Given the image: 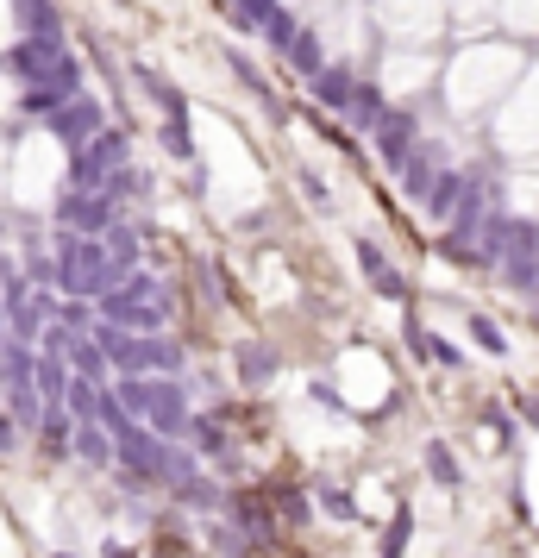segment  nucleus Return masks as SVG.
<instances>
[{"label": "nucleus", "mask_w": 539, "mask_h": 558, "mask_svg": "<svg viewBox=\"0 0 539 558\" xmlns=\"http://www.w3.org/2000/svg\"><path fill=\"white\" fill-rule=\"evenodd\" d=\"M232 364H239V383H245V389H264L276 370H283V358H276V345H270V339H239Z\"/></svg>", "instance_id": "6e6552de"}, {"label": "nucleus", "mask_w": 539, "mask_h": 558, "mask_svg": "<svg viewBox=\"0 0 539 558\" xmlns=\"http://www.w3.org/2000/svg\"><path fill=\"white\" fill-rule=\"evenodd\" d=\"M483 427L496 433V446H514V421H508V408H483Z\"/></svg>", "instance_id": "c9c22d12"}, {"label": "nucleus", "mask_w": 539, "mask_h": 558, "mask_svg": "<svg viewBox=\"0 0 539 558\" xmlns=\"http://www.w3.org/2000/svg\"><path fill=\"white\" fill-rule=\"evenodd\" d=\"M232 521H239L245 527V540H257V546H264L270 540V508H264V496H232Z\"/></svg>", "instance_id": "412c9836"}, {"label": "nucleus", "mask_w": 539, "mask_h": 558, "mask_svg": "<svg viewBox=\"0 0 539 558\" xmlns=\"http://www.w3.org/2000/svg\"><path fill=\"white\" fill-rule=\"evenodd\" d=\"M395 176H402V195H408V201H427V189H433L439 164H433V151H408V164L395 170Z\"/></svg>", "instance_id": "6ab92c4d"}, {"label": "nucleus", "mask_w": 539, "mask_h": 558, "mask_svg": "<svg viewBox=\"0 0 539 558\" xmlns=\"http://www.w3.org/2000/svg\"><path fill=\"white\" fill-rule=\"evenodd\" d=\"M182 433H189L195 452H207V458H226V446H232V439H226V421H214V414H189V427H182Z\"/></svg>", "instance_id": "4be33fe9"}, {"label": "nucleus", "mask_w": 539, "mask_h": 558, "mask_svg": "<svg viewBox=\"0 0 539 558\" xmlns=\"http://www.w3.org/2000/svg\"><path fill=\"white\" fill-rule=\"evenodd\" d=\"M107 558H138L132 546H120V540H107Z\"/></svg>", "instance_id": "37998d69"}, {"label": "nucleus", "mask_w": 539, "mask_h": 558, "mask_svg": "<svg viewBox=\"0 0 539 558\" xmlns=\"http://www.w3.org/2000/svg\"><path fill=\"white\" fill-rule=\"evenodd\" d=\"M163 446H170V439H157L145 421L113 427V458L132 471V483H163Z\"/></svg>", "instance_id": "f03ea898"}, {"label": "nucleus", "mask_w": 539, "mask_h": 558, "mask_svg": "<svg viewBox=\"0 0 539 558\" xmlns=\"http://www.w3.org/2000/svg\"><path fill=\"white\" fill-rule=\"evenodd\" d=\"M101 239H107V258L120 264V270H138V232L132 226H107Z\"/></svg>", "instance_id": "c85d7f7f"}, {"label": "nucleus", "mask_w": 539, "mask_h": 558, "mask_svg": "<svg viewBox=\"0 0 539 558\" xmlns=\"http://www.w3.org/2000/svg\"><path fill=\"white\" fill-rule=\"evenodd\" d=\"M32 389H38V402H44V408H63L69 358H63V352H38V364H32Z\"/></svg>", "instance_id": "9b49d317"}, {"label": "nucleus", "mask_w": 539, "mask_h": 558, "mask_svg": "<svg viewBox=\"0 0 539 558\" xmlns=\"http://www.w3.org/2000/svg\"><path fill=\"white\" fill-rule=\"evenodd\" d=\"M163 145H170V157H182V164H195V138H189V113H170V120H163Z\"/></svg>", "instance_id": "c756f323"}, {"label": "nucleus", "mask_w": 539, "mask_h": 558, "mask_svg": "<svg viewBox=\"0 0 539 558\" xmlns=\"http://www.w3.org/2000/svg\"><path fill=\"white\" fill-rule=\"evenodd\" d=\"M301 189H308V201H314V207H333V195H326V182H320L314 170H301Z\"/></svg>", "instance_id": "58836bf2"}, {"label": "nucleus", "mask_w": 539, "mask_h": 558, "mask_svg": "<svg viewBox=\"0 0 539 558\" xmlns=\"http://www.w3.org/2000/svg\"><path fill=\"white\" fill-rule=\"evenodd\" d=\"M308 82H314V101H320V107H333V113H345L351 95H358V76H351V69H333V63H326L320 76H308Z\"/></svg>", "instance_id": "ddd939ff"}, {"label": "nucleus", "mask_w": 539, "mask_h": 558, "mask_svg": "<svg viewBox=\"0 0 539 558\" xmlns=\"http://www.w3.org/2000/svg\"><path fill=\"white\" fill-rule=\"evenodd\" d=\"M214 546H220V552H226V558H251V552H245V546H239V533H226V527H220V533H214Z\"/></svg>", "instance_id": "a19ab883"}, {"label": "nucleus", "mask_w": 539, "mask_h": 558, "mask_svg": "<svg viewBox=\"0 0 539 558\" xmlns=\"http://www.w3.org/2000/svg\"><path fill=\"white\" fill-rule=\"evenodd\" d=\"M0 345H7V308H0Z\"/></svg>", "instance_id": "c03bdc74"}, {"label": "nucleus", "mask_w": 539, "mask_h": 558, "mask_svg": "<svg viewBox=\"0 0 539 558\" xmlns=\"http://www.w3.org/2000/svg\"><path fill=\"white\" fill-rule=\"evenodd\" d=\"M101 126H107V113H101V101H88V95H69V101L51 113V132L63 138L69 151H76V145H88V138H95Z\"/></svg>", "instance_id": "423d86ee"}, {"label": "nucleus", "mask_w": 539, "mask_h": 558, "mask_svg": "<svg viewBox=\"0 0 539 558\" xmlns=\"http://www.w3.org/2000/svg\"><path fill=\"white\" fill-rule=\"evenodd\" d=\"M176 502H182V508H201V515H207V508H220V483L195 471V477L176 483Z\"/></svg>", "instance_id": "a878e982"}, {"label": "nucleus", "mask_w": 539, "mask_h": 558, "mask_svg": "<svg viewBox=\"0 0 539 558\" xmlns=\"http://www.w3.org/2000/svg\"><path fill=\"white\" fill-rule=\"evenodd\" d=\"M69 452L82 464H113V433L101 421H76V439H69Z\"/></svg>", "instance_id": "2eb2a0df"}, {"label": "nucleus", "mask_w": 539, "mask_h": 558, "mask_svg": "<svg viewBox=\"0 0 539 558\" xmlns=\"http://www.w3.org/2000/svg\"><path fill=\"white\" fill-rule=\"evenodd\" d=\"M508 239H514V220H508V214H496V207H483L471 258H477V264H502V251H508Z\"/></svg>", "instance_id": "9d476101"}, {"label": "nucleus", "mask_w": 539, "mask_h": 558, "mask_svg": "<svg viewBox=\"0 0 539 558\" xmlns=\"http://www.w3.org/2000/svg\"><path fill=\"white\" fill-rule=\"evenodd\" d=\"M226 7H232V19H239L245 32H264V19L276 13V0H226Z\"/></svg>", "instance_id": "473e14b6"}, {"label": "nucleus", "mask_w": 539, "mask_h": 558, "mask_svg": "<svg viewBox=\"0 0 539 558\" xmlns=\"http://www.w3.org/2000/svg\"><path fill=\"white\" fill-rule=\"evenodd\" d=\"M138 370L176 377V370H182V345H176V339H145V333H138Z\"/></svg>", "instance_id": "dca6fc26"}, {"label": "nucleus", "mask_w": 539, "mask_h": 558, "mask_svg": "<svg viewBox=\"0 0 539 558\" xmlns=\"http://www.w3.org/2000/svg\"><path fill=\"white\" fill-rule=\"evenodd\" d=\"M38 433H44V452L63 458V452H69V439H76V421H69V408H44Z\"/></svg>", "instance_id": "b1692460"}, {"label": "nucleus", "mask_w": 539, "mask_h": 558, "mask_svg": "<svg viewBox=\"0 0 539 558\" xmlns=\"http://www.w3.org/2000/svg\"><path fill=\"white\" fill-rule=\"evenodd\" d=\"M113 402H120L132 421H145V408H151V377H120V383H113Z\"/></svg>", "instance_id": "cd10ccee"}, {"label": "nucleus", "mask_w": 539, "mask_h": 558, "mask_svg": "<svg viewBox=\"0 0 539 558\" xmlns=\"http://www.w3.org/2000/svg\"><path fill=\"white\" fill-rule=\"evenodd\" d=\"M351 251H358V270L370 276V283H377V276L389 270V258H383V245H377V239H358V245H351Z\"/></svg>", "instance_id": "f704fd0d"}, {"label": "nucleus", "mask_w": 539, "mask_h": 558, "mask_svg": "<svg viewBox=\"0 0 539 558\" xmlns=\"http://www.w3.org/2000/svg\"><path fill=\"white\" fill-rule=\"evenodd\" d=\"M51 558H76V552H51Z\"/></svg>", "instance_id": "a18cd8bd"}, {"label": "nucleus", "mask_w": 539, "mask_h": 558, "mask_svg": "<svg viewBox=\"0 0 539 558\" xmlns=\"http://www.w3.org/2000/svg\"><path fill=\"white\" fill-rule=\"evenodd\" d=\"M320 508H326V515H333V521H351V515H358L345 490H320Z\"/></svg>", "instance_id": "4c0bfd02"}, {"label": "nucleus", "mask_w": 539, "mask_h": 558, "mask_svg": "<svg viewBox=\"0 0 539 558\" xmlns=\"http://www.w3.org/2000/svg\"><path fill=\"white\" fill-rule=\"evenodd\" d=\"M120 276L126 270L107 258L101 232H69L63 226V239H57V289L82 295V301H101L107 289H120Z\"/></svg>", "instance_id": "f257e3e1"}, {"label": "nucleus", "mask_w": 539, "mask_h": 558, "mask_svg": "<svg viewBox=\"0 0 539 558\" xmlns=\"http://www.w3.org/2000/svg\"><path fill=\"white\" fill-rule=\"evenodd\" d=\"M276 51H283V63L295 69V76H320V69H326V51H320V38H314V32H301V26H295L283 44H276Z\"/></svg>", "instance_id": "f8f14e48"}, {"label": "nucleus", "mask_w": 539, "mask_h": 558, "mask_svg": "<svg viewBox=\"0 0 539 558\" xmlns=\"http://www.w3.org/2000/svg\"><path fill=\"white\" fill-rule=\"evenodd\" d=\"M101 320H113V327H132V333H163V327H170V289H163V295L107 289V295H101Z\"/></svg>", "instance_id": "7ed1b4c3"}, {"label": "nucleus", "mask_w": 539, "mask_h": 558, "mask_svg": "<svg viewBox=\"0 0 539 558\" xmlns=\"http://www.w3.org/2000/svg\"><path fill=\"white\" fill-rule=\"evenodd\" d=\"M101 389H107V383H95V377H76V370H69V389H63V408H69V421H95V408H101Z\"/></svg>", "instance_id": "a211bd4d"}, {"label": "nucleus", "mask_w": 539, "mask_h": 558, "mask_svg": "<svg viewBox=\"0 0 539 558\" xmlns=\"http://www.w3.org/2000/svg\"><path fill=\"white\" fill-rule=\"evenodd\" d=\"M19 446V421H13V414H0V458H7Z\"/></svg>", "instance_id": "ea45409f"}, {"label": "nucleus", "mask_w": 539, "mask_h": 558, "mask_svg": "<svg viewBox=\"0 0 539 558\" xmlns=\"http://www.w3.org/2000/svg\"><path fill=\"white\" fill-rule=\"evenodd\" d=\"M138 82H145V95H151V101H157L163 113H189V101H182L176 88H170V82L157 76V69H138Z\"/></svg>", "instance_id": "7c9ffc66"}, {"label": "nucleus", "mask_w": 539, "mask_h": 558, "mask_svg": "<svg viewBox=\"0 0 539 558\" xmlns=\"http://www.w3.org/2000/svg\"><path fill=\"white\" fill-rule=\"evenodd\" d=\"M145 427L176 439L182 427H189V389H182L176 377H151V408H145Z\"/></svg>", "instance_id": "20e7f679"}, {"label": "nucleus", "mask_w": 539, "mask_h": 558, "mask_svg": "<svg viewBox=\"0 0 539 558\" xmlns=\"http://www.w3.org/2000/svg\"><path fill=\"white\" fill-rule=\"evenodd\" d=\"M95 339H101V352H107V364L120 370V377H145V370H138V333H132V327H113V320H101Z\"/></svg>", "instance_id": "1a4fd4ad"}, {"label": "nucleus", "mask_w": 539, "mask_h": 558, "mask_svg": "<svg viewBox=\"0 0 539 558\" xmlns=\"http://www.w3.org/2000/svg\"><path fill=\"white\" fill-rule=\"evenodd\" d=\"M464 182H471V176H458V170H439L433 176V189H427V214L433 220H452V207L464 201Z\"/></svg>", "instance_id": "aec40b11"}, {"label": "nucleus", "mask_w": 539, "mask_h": 558, "mask_svg": "<svg viewBox=\"0 0 539 558\" xmlns=\"http://www.w3.org/2000/svg\"><path fill=\"white\" fill-rule=\"evenodd\" d=\"M270 508H276L283 521H295V527L314 515V502H308V490H301V483H276V490H270Z\"/></svg>", "instance_id": "393cba45"}, {"label": "nucleus", "mask_w": 539, "mask_h": 558, "mask_svg": "<svg viewBox=\"0 0 539 558\" xmlns=\"http://www.w3.org/2000/svg\"><path fill=\"white\" fill-rule=\"evenodd\" d=\"M19 7V38H63V19L51 0H13Z\"/></svg>", "instance_id": "4468645a"}, {"label": "nucleus", "mask_w": 539, "mask_h": 558, "mask_svg": "<svg viewBox=\"0 0 539 558\" xmlns=\"http://www.w3.org/2000/svg\"><path fill=\"white\" fill-rule=\"evenodd\" d=\"M533 301H539V283H533Z\"/></svg>", "instance_id": "49530a36"}, {"label": "nucleus", "mask_w": 539, "mask_h": 558, "mask_svg": "<svg viewBox=\"0 0 539 558\" xmlns=\"http://www.w3.org/2000/svg\"><path fill=\"white\" fill-rule=\"evenodd\" d=\"M521 414H527V427H539V395H521Z\"/></svg>", "instance_id": "79ce46f5"}, {"label": "nucleus", "mask_w": 539, "mask_h": 558, "mask_svg": "<svg viewBox=\"0 0 539 558\" xmlns=\"http://www.w3.org/2000/svg\"><path fill=\"white\" fill-rule=\"evenodd\" d=\"M370 138H377L383 170H402L408 151H414V113H408V107H383V120L370 126Z\"/></svg>", "instance_id": "0eeeda50"}, {"label": "nucleus", "mask_w": 539, "mask_h": 558, "mask_svg": "<svg viewBox=\"0 0 539 558\" xmlns=\"http://www.w3.org/2000/svg\"><path fill=\"white\" fill-rule=\"evenodd\" d=\"M427 477L439 483V490H458V483H464V464L452 458V446H445V439H427Z\"/></svg>", "instance_id": "5701e85b"}, {"label": "nucleus", "mask_w": 539, "mask_h": 558, "mask_svg": "<svg viewBox=\"0 0 539 558\" xmlns=\"http://www.w3.org/2000/svg\"><path fill=\"white\" fill-rule=\"evenodd\" d=\"M370 289H377L383 301H402V295H408V276H402V270H383V276H377V283H370Z\"/></svg>", "instance_id": "e433bc0d"}, {"label": "nucleus", "mask_w": 539, "mask_h": 558, "mask_svg": "<svg viewBox=\"0 0 539 558\" xmlns=\"http://www.w3.org/2000/svg\"><path fill=\"white\" fill-rule=\"evenodd\" d=\"M57 220H63L69 232H107V226H113V195H101V189H69V195L57 201Z\"/></svg>", "instance_id": "39448f33"}, {"label": "nucleus", "mask_w": 539, "mask_h": 558, "mask_svg": "<svg viewBox=\"0 0 539 558\" xmlns=\"http://www.w3.org/2000/svg\"><path fill=\"white\" fill-rule=\"evenodd\" d=\"M471 339L483 345L489 358H502V352H508V339H502V327H496V320H489V314H471Z\"/></svg>", "instance_id": "72a5a7b5"}, {"label": "nucleus", "mask_w": 539, "mask_h": 558, "mask_svg": "<svg viewBox=\"0 0 539 558\" xmlns=\"http://www.w3.org/2000/svg\"><path fill=\"white\" fill-rule=\"evenodd\" d=\"M63 358H69V370H76V377H95V383H107V370H113L107 352H101V339H82V333L69 339V352H63Z\"/></svg>", "instance_id": "f3484780"}, {"label": "nucleus", "mask_w": 539, "mask_h": 558, "mask_svg": "<svg viewBox=\"0 0 539 558\" xmlns=\"http://www.w3.org/2000/svg\"><path fill=\"white\" fill-rule=\"evenodd\" d=\"M345 120L358 126V132H370V126L383 120V95H377V88H370V82H358V95H351V107H345Z\"/></svg>", "instance_id": "bb28decb"}, {"label": "nucleus", "mask_w": 539, "mask_h": 558, "mask_svg": "<svg viewBox=\"0 0 539 558\" xmlns=\"http://www.w3.org/2000/svg\"><path fill=\"white\" fill-rule=\"evenodd\" d=\"M408 533H414V508L402 502V508H395V521H389V533H383V558H402Z\"/></svg>", "instance_id": "2f4dec72"}]
</instances>
